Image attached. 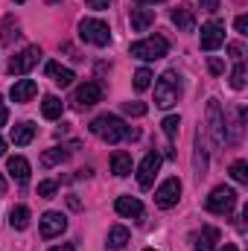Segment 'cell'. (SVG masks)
I'll return each mask as SVG.
<instances>
[{"label":"cell","mask_w":248,"mask_h":251,"mask_svg":"<svg viewBox=\"0 0 248 251\" xmlns=\"http://www.w3.org/2000/svg\"><path fill=\"white\" fill-rule=\"evenodd\" d=\"M50 251H76V246L73 243H62V246H56V249H50Z\"/></svg>","instance_id":"cell-39"},{"label":"cell","mask_w":248,"mask_h":251,"mask_svg":"<svg viewBox=\"0 0 248 251\" xmlns=\"http://www.w3.org/2000/svg\"><path fill=\"white\" fill-rule=\"evenodd\" d=\"M67 204H70V207H73V210H79V207H82V204H79V199H76V196H70V199H67Z\"/></svg>","instance_id":"cell-40"},{"label":"cell","mask_w":248,"mask_h":251,"mask_svg":"<svg viewBox=\"0 0 248 251\" xmlns=\"http://www.w3.org/2000/svg\"><path fill=\"white\" fill-rule=\"evenodd\" d=\"M111 173H114L117 178H125V176H131V155H128V152L117 149V152L111 155Z\"/></svg>","instance_id":"cell-19"},{"label":"cell","mask_w":248,"mask_h":251,"mask_svg":"<svg viewBox=\"0 0 248 251\" xmlns=\"http://www.w3.org/2000/svg\"><path fill=\"white\" fill-rule=\"evenodd\" d=\"M228 53L240 59V56H243V44H240V41H234V44H228Z\"/></svg>","instance_id":"cell-37"},{"label":"cell","mask_w":248,"mask_h":251,"mask_svg":"<svg viewBox=\"0 0 248 251\" xmlns=\"http://www.w3.org/2000/svg\"><path fill=\"white\" fill-rule=\"evenodd\" d=\"M207 123H210V131H213V140L222 146L225 140H228V131H225V114H222V108H219V102L216 100H210L207 102Z\"/></svg>","instance_id":"cell-11"},{"label":"cell","mask_w":248,"mask_h":251,"mask_svg":"<svg viewBox=\"0 0 248 251\" xmlns=\"http://www.w3.org/2000/svg\"><path fill=\"white\" fill-rule=\"evenodd\" d=\"M114 210H117L120 216H125V219H134V216L143 213V204H140V199H134V196H117Z\"/></svg>","instance_id":"cell-14"},{"label":"cell","mask_w":248,"mask_h":251,"mask_svg":"<svg viewBox=\"0 0 248 251\" xmlns=\"http://www.w3.org/2000/svg\"><path fill=\"white\" fill-rule=\"evenodd\" d=\"M143 251H155V249H143Z\"/></svg>","instance_id":"cell-47"},{"label":"cell","mask_w":248,"mask_h":251,"mask_svg":"<svg viewBox=\"0 0 248 251\" xmlns=\"http://www.w3.org/2000/svg\"><path fill=\"white\" fill-rule=\"evenodd\" d=\"M152 24H155V9H146V6L131 9V29L134 32H146Z\"/></svg>","instance_id":"cell-15"},{"label":"cell","mask_w":248,"mask_h":251,"mask_svg":"<svg viewBox=\"0 0 248 251\" xmlns=\"http://www.w3.org/2000/svg\"><path fill=\"white\" fill-rule=\"evenodd\" d=\"M0 155H6V140L0 137Z\"/></svg>","instance_id":"cell-44"},{"label":"cell","mask_w":248,"mask_h":251,"mask_svg":"<svg viewBox=\"0 0 248 251\" xmlns=\"http://www.w3.org/2000/svg\"><path fill=\"white\" fill-rule=\"evenodd\" d=\"M32 137H35V126L32 123L12 126V143L15 146H26V143H32Z\"/></svg>","instance_id":"cell-21"},{"label":"cell","mask_w":248,"mask_h":251,"mask_svg":"<svg viewBox=\"0 0 248 251\" xmlns=\"http://www.w3.org/2000/svg\"><path fill=\"white\" fill-rule=\"evenodd\" d=\"M173 24L181 29V32H193L196 29V18H193V9L190 6H178V9H173Z\"/></svg>","instance_id":"cell-18"},{"label":"cell","mask_w":248,"mask_h":251,"mask_svg":"<svg viewBox=\"0 0 248 251\" xmlns=\"http://www.w3.org/2000/svg\"><path fill=\"white\" fill-rule=\"evenodd\" d=\"M222 251H240V249H237L234 243H228V246H225V249H222Z\"/></svg>","instance_id":"cell-45"},{"label":"cell","mask_w":248,"mask_h":251,"mask_svg":"<svg viewBox=\"0 0 248 251\" xmlns=\"http://www.w3.org/2000/svg\"><path fill=\"white\" fill-rule=\"evenodd\" d=\"M128 240H131V234H128V228H123V225H114L111 231H108V249L111 251H120L128 246Z\"/></svg>","instance_id":"cell-23"},{"label":"cell","mask_w":248,"mask_h":251,"mask_svg":"<svg viewBox=\"0 0 248 251\" xmlns=\"http://www.w3.org/2000/svg\"><path fill=\"white\" fill-rule=\"evenodd\" d=\"M207 176V149H204V143H201V131L196 134V178L201 181Z\"/></svg>","instance_id":"cell-24"},{"label":"cell","mask_w":248,"mask_h":251,"mask_svg":"<svg viewBox=\"0 0 248 251\" xmlns=\"http://www.w3.org/2000/svg\"><path fill=\"white\" fill-rule=\"evenodd\" d=\"M216 243H219V231L207 225V228H201V234L196 237L193 251H213V249H216Z\"/></svg>","instance_id":"cell-20"},{"label":"cell","mask_w":248,"mask_h":251,"mask_svg":"<svg viewBox=\"0 0 248 251\" xmlns=\"http://www.w3.org/2000/svg\"><path fill=\"white\" fill-rule=\"evenodd\" d=\"M231 178L237 184H248V164L246 161H234L231 164Z\"/></svg>","instance_id":"cell-29"},{"label":"cell","mask_w":248,"mask_h":251,"mask_svg":"<svg viewBox=\"0 0 248 251\" xmlns=\"http://www.w3.org/2000/svg\"><path fill=\"white\" fill-rule=\"evenodd\" d=\"M198 3H201L207 12H216V9H219V0H198Z\"/></svg>","instance_id":"cell-38"},{"label":"cell","mask_w":248,"mask_h":251,"mask_svg":"<svg viewBox=\"0 0 248 251\" xmlns=\"http://www.w3.org/2000/svg\"><path fill=\"white\" fill-rule=\"evenodd\" d=\"M18 29H21V26H18V21H15L12 15H6V18H3V44H12V41L21 35Z\"/></svg>","instance_id":"cell-27"},{"label":"cell","mask_w":248,"mask_h":251,"mask_svg":"<svg viewBox=\"0 0 248 251\" xmlns=\"http://www.w3.org/2000/svg\"><path fill=\"white\" fill-rule=\"evenodd\" d=\"M41 62V47H24L18 56H12V62H9V73H18V76H24V73H29L35 64Z\"/></svg>","instance_id":"cell-8"},{"label":"cell","mask_w":248,"mask_h":251,"mask_svg":"<svg viewBox=\"0 0 248 251\" xmlns=\"http://www.w3.org/2000/svg\"><path fill=\"white\" fill-rule=\"evenodd\" d=\"M15 3H24V0H15Z\"/></svg>","instance_id":"cell-48"},{"label":"cell","mask_w":248,"mask_h":251,"mask_svg":"<svg viewBox=\"0 0 248 251\" xmlns=\"http://www.w3.org/2000/svg\"><path fill=\"white\" fill-rule=\"evenodd\" d=\"M9 225H12L15 231H26V228H29V207H26V204L12 207V213H9Z\"/></svg>","instance_id":"cell-25"},{"label":"cell","mask_w":248,"mask_h":251,"mask_svg":"<svg viewBox=\"0 0 248 251\" xmlns=\"http://www.w3.org/2000/svg\"><path fill=\"white\" fill-rule=\"evenodd\" d=\"M56 190H59L56 181H41V184H38V196H41V199H53Z\"/></svg>","instance_id":"cell-33"},{"label":"cell","mask_w":248,"mask_h":251,"mask_svg":"<svg viewBox=\"0 0 248 251\" xmlns=\"http://www.w3.org/2000/svg\"><path fill=\"white\" fill-rule=\"evenodd\" d=\"M44 73L56 82V85H62V88H67V85H73V70L70 67H62L59 62H47V67H44Z\"/></svg>","instance_id":"cell-17"},{"label":"cell","mask_w":248,"mask_h":251,"mask_svg":"<svg viewBox=\"0 0 248 251\" xmlns=\"http://www.w3.org/2000/svg\"><path fill=\"white\" fill-rule=\"evenodd\" d=\"M38 94V85L32 82V79H18L15 85H12V91H9V97H12V102H18V105H24V102H29L32 97Z\"/></svg>","instance_id":"cell-13"},{"label":"cell","mask_w":248,"mask_h":251,"mask_svg":"<svg viewBox=\"0 0 248 251\" xmlns=\"http://www.w3.org/2000/svg\"><path fill=\"white\" fill-rule=\"evenodd\" d=\"M184 94V82L178 70H167L158 82H155V105L158 108H173Z\"/></svg>","instance_id":"cell-2"},{"label":"cell","mask_w":248,"mask_h":251,"mask_svg":"<svg viewBox=\"0 0 248 251\" xmlns=\"http://www.w3.org/2000/svg\"><path fill=\"white\" fill-rule=\"evenodd\" d=\"M161 161H164V158H161V152H155V149L140 161V167H137V184L143 190H149L155 184V176H158V170H161Z\"/></svg>","instance_id":"cell-7"},{"label":"cell","mask_w":248,"mask_h":251,"mask_svg":"<svg viewBox=\"0 0 248 251\" xmlns=\"http://www.w3.org/2000/svg\"><path fill=\"white\" fill-rule=\"evenodd\" d=\"M231 88H237V91L246 88V64L243 62H237L234 64V70H231Z\"/></svg>","instance_id":"cell-30"},{"label":"cell","mask_w":248,"mask_h":251,"mask_svg":"<svg viewBox=\"0 0 248 251\" xmlns=\"http://www.w3.org/2000/svg\"><path fill=\"white\" fill-rule=\"evenodd\" d=\"M3 193H6V178L0 176V196H3Z\"/></svg>","instance_id":"cell-43"},{"label":"cell","mask_w":248,"mask_h":251,"mask_svg":"<svg viewBox=\"0 0 248 251\" xmlns=\"http://www.w3.org/2000/svg\"><path fill=\"white\" fill-rule=\"evenodd\" d=\"M134 3H140V6H155L158 0H134Z\"/></svg>","instance_id":"cell-42"},{"label":"cell","mask_w":248,"mask_h":251,"mask_svg":"<svg viewBox=\"0 0 248 251\" xmlns=\"http://www.w3.org/2000/svg\"><path fill=\"white\" fill-rule=\"evenodd\" d=\"M108 6H111V0H88V9H97V12H102Z\"/></svg>","instance_id":"cell-36"},{"label":"cell","mask_w":248,"mask_h":251,"mask_svg":"<svg viewBox=\"0 0 248 251\" xmlns=\"http://www.w3.org/2000/svg\"><path fill=\"white\" fill-rule=\"evenodd\" d=\"M123 114H128V117H143L146 114V105L143 102H123Z\"/></svg>","instance_id":"cell-32"},{"label":"cell","mask_w":248,"mask_h":251,"mask_svg":"<svg viewBox=\"0 0 248 251\" xmlns=\"http://www.w3.org/2000/svg\"><path fill=\"white\" fill-rule=\"evenodd\" d=\"M64 111V102L59 100V97H53V94H47L44 97V102H41V114L47 117V120H59Z\"/></svg>","instance_id":"cell-22"},{"label":"cell","mask_w":248,"mask_h":251,"mask_svg":"<svg viewBox=\"0 0 248 251\" xmlns=\"http://www.w3.org/2000/svg\"><path fill=\"white\" fill-rule=\"evenodd\" d=\"M64 228H67V219H64V213L47 210V213L41 216V237H44V240H53V237H59Z\"/></svg>","instance_id":"cell-12"},{"label":"cell","mask_w":248,"mask_h":251,"mask_svg":"<svg viewBox=\"0 0 248 251\" xmlns=\"http://www.w3.org/2000/svg\"><path fill=\"white\" fill-rule=\"evenodd\" d=\"M161 126H164V134L173 140V137L178 134V128H181V117H178V114H170V117H164V123Z\"/></svg>","instance_id":"cell-31"},{"label":"cell","mask_w":248,"mask_h":251,"mask_svg":"<svg viewBox=\"0 0 248 251\" xmlns=\"http://www.w3.org/2000/svg\"><path fill=\"white\" fill-rule=\"evenodd\" d=\"M6 170H9V176H12L18 184H26V181H29V161H26V158H21V155L9 158V161H6Z\"/></svg>","instance_id":"cell-16"},{"label":"cell","mask_w":248,"mask_h":251,"mask_svg":"<svg viewBox=\"0 0 248 251\" xmlns=\"http://www.w3.org/2000/svg\"><path fill=\"white\" fill-rule=\"evenodd\" d=\"M152 79H155L152 70H149V67H140V70L134 73V91H146V88L152 85Z\"/></svg>","instance_id":"cell-28"},{"label":"cell","mask_w":248,"mask_h":251,"mask_svg":"<svg viewBox=\"0 0 248 251\" xmlns=\"http://www.w3.org/2000/svg\"><path fill=\"white\" fill-rule=\"evenodd\" d=\"M234 29H237L240 35H248V18H246V15H240V18L234 21Z\"/></svg>","instance_id":"cell-35"},{"label":"cell","mask_w":248,"mask_h":251,"mask_svg":"<svg viewBox=\"0 0 248 251\" xmlns=\"http://www.w3.org/2000/svg\"><path fill=\"white\" fill-rule=\"evenodd\" d=\"M178 199H181V181H178V178H167L161 187L155 190V204H158V207H164V210L175 207V204H178Z\"/></svg>","instance_id":"cell-10"},{"label":"cell","mask_w":248,"mask_h":251,"mask_svg":"<svg viewBox=\"0 0 248 251\" xmlns=\"http://www.w3.org/2000/svg\"><path fill=\"white\" fill-rule=\"evenodd\" d=\"M91 131H94L99 140H105V143H120V140H137V137H140L137 128H128V126H125L120 117H114V114H99V117H94V120H91Z\"/></svg>","instance_id":"cell-1"},{"label":"cell","mask_w":248,"mask_h":251,"mask_svg":"<svg viewBox=\"0 0 248 251\" xmlns=\"http://www.w3.org/2000/svg\"><path fill=\"white\" fill-rule=\"evenodd\" d=\"M70 102H73L76 111H85V108L102 102V85H99V82H85V85H79Z\"/></svg>","instance_id":"cell-6"},{"label":"cell","mask_w":248,"mask_h":251,"mask_svg":"<svg viewBox=\"0 0 248 251\" xmlns=\"http://www.w3.org/2000/svg\"><path fill=\"white\" fill-rule=\"evenodd\" d=\"M167 53H170V41H167L164 35H149V38L131 44V56H134V59H143V62L164 59Z\"/></svg>","instance_id":"cell-3"},{"label":"cell","mask_w":248,"mask_h":251,"mask_svg":"<svg viewBox=\"0 0 248 251\" xmlns=\"http://www.w3.org/2000/svg\"><path fill=\"white\" fill-rule=\"evenodd\" d=\"M47 3H59V0H47Z\"/></svg>","instance_id":"cell-46"},{"label":"cell","mask_w":248,"mask_h":251,"mask_svg":"<svg viewBox=\"0 0 248 251\" xmlns=\"http://www.w3.org/2000/svg\"><path fill=\"white\" fill-rule=\"evenodd\" d=\"M207 210L210 213H219V216H228L234 207H237V193L231 187H216L210 196H207Z\"/></svg>","instance_id":"cell-5"},{"label":"cell","mask_w":248,"mask_h":251,"mask_svg":"<svg viewBox=\"0 0 248 251\" xmlns=\"http://www.w3.org/2000/svg\"><path fill=\"white\" fill-rule=\"evenodd\" d=\"M67 161V149L64 146H53V149H47L44 155H41V164L44 167H56V164H62Z\"/></svg>","instance_id":"cell-26"},{"label":"cell","mask_w":248,"mask_h":251,"mask_svg":"<svg viewBox=\"0 0 248 251\" xmlns=\"http://www.w3.org/2000/svg\"><path fill=\"white\" fill-rule=\"evenodd\" d=\"M6 120H9V111H6V108H3V102H0V126L6 123Z\"/></svg>","instance_id":"cell-41"},{"label":"cell","mask_w":248,"mask_h":251,"mask_svg":"<svg viewBox=\"0 0 248 251\" xmlns=\"http://www.w3.org/2000/svg\"><path fill=\"white\" fill-rule=\"evenodd\" d=\"M198 41H201V50H207V53L219 50L225 44V24L222 21H207L201 26V38Z\"/></svg>","instance_id":"cell-9"},{"label":"cell","mask_w":248,"mask_h":251,"mask_svg":"<svg viewBox=\"0 0 248 251\" xmlns=\"http://www.w3.org/2000/svg\"><path fill=\"white\" fill-rule=\"evenodd\" d=\"M207 67H210V73H213V76L225 73V62H222V59H216V56H210V59H207Z\"/></svg>","instance_id":"cell-34"},{"label":"cell","mask_w":248,"mask_h":251,"mask_svg":"<svg viewBox=\"0 0 248 251\" xmlns=\"http://www.w3.org/2000/svg\"><path fill=\"white\" fill-rule=\"evenodd\" d=\"M79 38L88 41V44L105 47V44L111 41V29H108V24L99 21V18H85V21L79 24Z\"/></svg>","instance_id":"cell-4"}]
</instances>
